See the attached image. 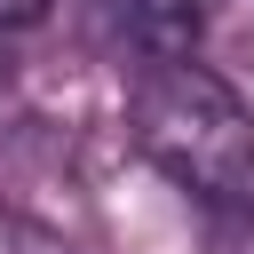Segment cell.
Instances as JSON below:
<instances>
[{"label":"cell","mask_w":254,"mask_h":254,"mask_svg":"<svg viewBox=\"0 0 254 254\" xmlns=\"http://www.w3.org/2000/svg\"><path fill=\"white\" fill-rule=\"evenodd\" d=\"M48 8L56 0H0V32H32V24H48Z\"/></svg>","instance_id":"277c9868"},{"label":"cell","mask_w":254,"mask_h":254,"mask_svg":"<svg viewBox=\"0 0 254 254\" xmlns=\"http://www.w3.org/2000/svg\"><path fill=\"white\" fill-rule=\"evenodd\" d=\"M135 151L206 206H254V111L206 64H151L127 103Z\"/></svg>","instance_id":"6da1fadb"},{"label":"cell","mask_w":254,"mask_h":254,"mask_svg":"<svg viewBox=\"0 0 254 254\" xmlns=\"http://www.w3.org/2000/svg\"><path fill=\"white\" fill-rule=\"evenodd\" d=\"M0 254H71V246L32 214H0Z\"/></svg>","instance_id":"3957f363"},{"label":"cell","mask_w":254,"mask_h":254,"mask_svg":"<svg viewBox=\"0 0 254 254\" xmlns=\"http://www.w3.org/2000/svg\"><path fill=\"white\" fill-rule=\"evenodd\" d=\"M119 40L151 64H183L190 40H198V0H103Z\"/></svg>","instance_id":"7a4b0ae2"}]
</instances>
